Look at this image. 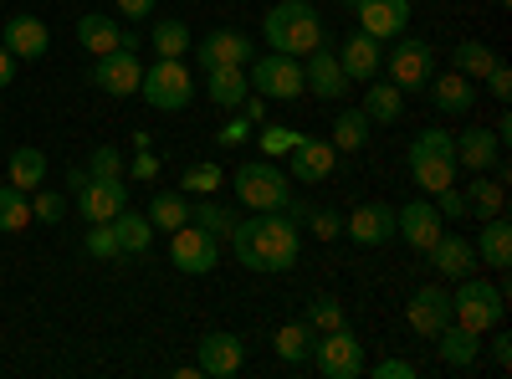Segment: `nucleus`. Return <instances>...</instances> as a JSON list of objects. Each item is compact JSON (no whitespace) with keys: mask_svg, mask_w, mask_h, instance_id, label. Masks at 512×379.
I'll use <instances>...</instances> for the list:
<instances>
[{"mask_svg":"<svg viewBox=\"0 0 512 379\" xmlns=\"http://www.w3.org/2000/svg\"><path fill=\"white\" fill-rule=\"evenodd\" d=\"M88 175L93 180H123V154L113 144H98L93 159H88Z\"/></svg>","mask_w":512,"mask_h":379,"instance_id":"nucleus-46","label":"nucleus"},{"mask_svg":"<svg viewBox=\"0 0 512 379\" xmlns=\"http://www.w3.org/2000/svg\"><path fill=\"white\" fill-rule=\"evenodd\" d=\"M313 344H318V333L297 318V323H282L277 333H272V349H277V359L282 364H292V369H303V364H313Z\"/></svg>","mask_w":512,"mask_h":379,"instance_id":"nucleus-29","label":"nucleus"},{"mask_svg":"<svg viewBox=\"0 0 512 379\" xmlns=\"http://www.w3.org/2000/svg\"><path fill=\"white\" fill-rule=\"evenodd\" d=\"M118 36H123V26L113 16H103V11L77 16V41H82V52H88V57H108L118 47Z\"/></svg>","mask_w":512,"mask_h":379,"instance_id":"nucleus-32","label":"nucleus"},{"mask_svg":"<svg viewBox=\"0 0 512 379\" xmlns=\"http://www.w3.org/2000/svg\"><path fill=\"white\" fill-rule=\"evenodd\" d=\"M369 134H374V123H369V113L364 108H344V113H338L333 118V149L338 154H359L364 144H369Z\"/></svg>","mask_w":512,"mask_h":379,"instance_id":"nucleus-33","label":"nucleus"},{"mask_svg":"<svg viewBox=\"0 0 512 379\" xmlns=\"http://www.w3.org/2000/svg\"><path fill=\"white\" fill-rule=\"evenodd\" d=\"M472 246H477V262L482 267H492V272H507L512 267V226L502 216L482 221V241H472Z\"/></svg>","mask_w":512,"mask_h":379,"instance_id":"nucleus-31","label":"nucleus"},{"mask_svg":"<svg viewBox=\"0 0 512 379\" xmlns=\"http://www.w3.org/2000/svg\"><path fill=\"white\" fill-rule=\"evenodd\" d=\"M338 67H344L349 82H374L379 67H384V41H374L364 31H349V41L338 47Z\"/></svg>","mask_w":512,"mask_h":379,"instance_id":"nucleus-22","label":"nucleus"},{"mask_svg":"<svg viewBox=\"0 0 512 379\" xmlns=\"http://www.w3.org/2000/svg\"><path fill=\"white\" fill-rule=\"evenodd\" d=\"M436 344H441V364L446 369H472L482 359V333H472V328L456 323V318L436 333Z\"/></svg>","mask_w":512,"mask_h":379,"instance_id":"nucleus-27","label":"nucleus"},{"mask_svg":"<svg viewBox=\"0 0 512 379\" xmlns=\"http://www.w3.org/2000/svg\"><path fill=\"white\" fill-rule=\"evenodd\" d=\"M190 47H195V36L185 21H175V16L154 21V57H185Z\"/></svg>","mask_w":512,"mask_h":379,"instance_id":"nucleus-39","label":"nucleus"},{"mask_svg":"<svg viewBox=\"0 0 512 379\" xmlns=\"http://www.w3.org/2000/svg\"><path fill=\"white\" fill-rule=\"evenodd\" d=\"M303 139V129H287V123H256V149H262L267 159H287L292 154V144Z\"/></svg>","mask_w":512,"mask_h":379,"instance_id":"nucleus-40","label":"nucleus"},{"mask_svg":"<svg viewBox=\"0 0 512 379\" xmlns=\"http://www.w3.org/2000/svg\"><path fill=\"white\" fill-rule=\"evenodd\" d=\"M425 93H431V108H436L441 118H466V113L477 108V93H482V88L451 67V72H441V77L425 82Z\"/></svg>","mask_w":512,"mask_h":379,"instance_id":"nucleus-18","label":"nucleus"},{"mask_svg":"<svg viewBox=\"0 0 512 379\" xmlns=\"http://www.w3.org/2000/svg\"><path fill=\"white\" fill-rule=\"evenodd\" d=\"M216 144H221V149H241V144H251V123H246L241 113L226 118L221 129H216Z\"/></svg>","mask_w":512,"mask_h":379,"instance_id":"nucleus-48","label":"nucleus"},{"mask_svg":"<svg viewBox=\"0 0 512 379\" xmlns=\"http://www.w3.org/2000/svg\"><path fill=\"white\" fill-rule=\"evenodd\" d=\"M190 221L205 226L216 241H231V231H236V210H231V205H216L210 195H200V200L190 205Z\"/></svg>","mask_w":512,"mask_h":379,"instance_id":"nucleus-37","label":"nucleus"},{"mask_svg":"<svg viewBox=\"0 0 512 379\" xmlns=\"http://www.w3.org/2000/svg\"><path fill=\"white\" fill-rule=\"evenodd\" d=\"M395 236L410 241L415 251L431 246V241L441 236V210H436V200H410V205H400V210H395Z\"/></svg>","mask_w":512,"mask_h":379,"instance_id":"nucleus-21","label":"nucleus"},{"mask_svg":"<svg viewBox=\"0 0 512 379\" xmlns=\"http://www.w3.org/2000/svg\"><path fill=\"white\" fill-rule=\"evenodd\" d=\"M0 47H6L16 62H36V57H47L52 31H47L41 16H11L6 26H0Z\"/></svg>","mask_w":512,"mask_h":379,"instance_id":"nucleus-20","label":"nucleus"},{"mask_svg":"<svg viewBox=\"0 0 512 379\" xmlns=\"http://www.w3.org/2000/svg\"><path fill=\"white\" fill-rule=\"evenodd\" d=\"M62 216H67V195L62 190H31V221L57 226Z\"/></svg>","mask_w":512,"mask_h":379,"instance_id":"nucleus-44","label":"nucleus"},{"mask_svg":"<svg viewBox=\"0 0 512 379\" xmlns=\"http://www.w3.org/2000/svg\"><path fill=\"white\" fill-rule=\"evenodd\" d=\"M123 175H128V180H159V154H154V149H139L134 164H128Z\"/></svg>","mask_w":512,"mask_h":379,"instance_id":"nucleus-51","label":"nucleus"},{"mask_svg":"<svg viewBox=\"0 0 512 379\" xmlns=\"http://www.w3.org/2000/svg\"><path fill=\"white\" fill-rule=\"evenodd\" d=\"M108 226H113V241H118V257H144V251L154 246V226H149V216H134L128 205L118 210Z\"/></svg>","mask_w":512,"mask_h":379,"instance_id":"nucleus-30","label":"nucleus"},{"mask_svg":"<svg viewBox=\"0 0 512 379\" xmlns=\"http://www.w3.org/2000/svg\"><path fill=\"white\" fill-rule=\"evenodd\" d=\"M497 6H502V11H507V6H512V0H497Z\"/></svg>","mask_w":512,"mask_h":379,"instance_id":"nucleus-57","label":"nucleus"},{"mask_svg":"<svg viewBox=\"0 0 512 379\" xmlns=\"http://www.w3.org/2000/svg\"><path fill=\"white\" fill-rule=\"evenodd\" d=\"M374 379H415V364L410 359H379L374 364Z\"/></svg>","mask_w":512,"mask_h":379,"instance_id":"nucleus-52","label":"nucleus"},{"mask_svg":"<svg viewBox=\"0 0 512 379\" xmlns=\"http://www.w3.org/2000/svg\"><path fill=\"white\" fill-rule=\"evenodd\" d=\"M11 77H16V57L0 47V88H11Z\"/></svg>","mask_w":512,"mask_h":379,"instance_id":"nucleus-56","label":"nucleus"},{"mask_svg":"<svg viewBox=\"0 0 512 379\" xmlns=\"http://www.w3.org/2000/svg\"><path fill=\"white\" fill-rule=\"evenodd\" d=\"M482 82H487V93H492V98H497V103H507V98H512V67H507V62H502V57H497V62H492V72H487V77H482Z\"/></svg>","mask_w":512,"mask_h":379,"instance_id":"nucleus-49","label":"nucleus"},{"mask_svg":"<svg viewBox=\"0 0 512 379\" xmlns=\"http://www.w3.org/2000/svg\"><path fill=\"white\" fill-rule=\"evenodd\" d=\"M221 185H226V170H221L216 159H200V164H190L185 180H180V190H185V195H216Z\"/></svg>","mask_w":512,"mask_h":379,"instance_id":"nucleus-43","label":"nucleus"},{"mask_svg":"<svg viewBox=\"0 0 512 379\" xmlns=\"http://www.w3.org/2000/svg\"><path fill=\"white\" fill-rule=\"evenodd\" d=\"M420 257H431V267L441 272V282H461V277H472L482 262H477V246L466 241V236H456V231H441L431 246L420 251Z\"/></svg>","mask_w":512,"mask_h":379,"instance_id":"nucleus-11","label":"nucleus"},{"mask_svg":"<svg viewBox=\"0 0 512 379\" xmlns=\"http://www.w3.org/2000/svg\"><path fill=\"white\" fill-rule=\"evenodd\" d=\"M303 88L313 98H344L349 93V77H344V67H338V52L318 47V52L303 57Z\"/></svg>","mask_w":512,"mask_h":379,"instance_id":"nucleus-23","label":"nucleus"},{"mask_svg":"<svg viewBox=\"0 0 512 379\" xmlns=\"http://www.w3.org/2000/svg\"><path fill=\"white\" fill-rule=\"evenodd\" d=\"M169 262H175L185 277H210L221 267V241L210 236L205 226L185 221L180 231H169Z\"/></svg>","mask_w":512,"mask_h":379,"instance_id":"nucleus-9","label":"nucleus"},{"mask_svg":"<svg viewBox=\"0 0 512 379\" xmlns=\"http://www.w3.org/2000/svg\"><path fill=\"white\" fill-rule=\"evenodd\" d=\"M144 216H149L154 231H180V226L190 221V195H185V190H159V195L149 200Z\"/></svg>","mask_w":512,"mask_h":379,"instance_id":"nucleus-35","label":"nucleus"},{"mask_svg":"<svg viewBox=\"0 0 512 379\" xmlns=\"http://www.w3.org/2000/svg\"><path fill=\"white\" fill-rule=\"evenodd\" d=\"M344 236L354 246H384V241H395V205H384V200L354 205V216H344Z\"/></svg>","mask_w":512,"mask_h":379,"instance_id":"nucleus-14","label":"nucleus"},{"mask_svg":"<svg viewBox=\"0 0 512 379\" xmlns=\"http://www.w3.org/2000/svg\"><path fill=\"white\" fill-rule=\"evenodd\" d=\"M405 318H410V328H415V333L436 339V333L451 323V292H446L441 282L415 287V292H410V303H405Z\"/></svg>","mask_w":512,"mask_h":379,"instance_id":"nucleus-16","label":"nucleus"},{"mask_svg":"<svg viewBox=\"0 0 512 379\" xmlns=\"http://www.w3.org/2000/svg\"><path fill=\"white\" fill-rule=\"evenodd\" d=\"M154 6H159V0H118V16H128V21H149Z\"/></svg>","mask_w":512,"mask_h":379,"instance_id":"nucleus-54","label":"nucleus"},{"mask_svg":"<svg viewBox=\"0 0 512 379\" xmlns=\"http://www.w3.org/2000/svg\"><path fill=\"white\" fill-rule=\"evenodd\" d=\"M308 231L318 241H338L344 236V216H338V210H308Z\"/></svg>","mask_w":512,"mask_h":379,"instance_id":"nucleus-47","label":"nucleus"},{"mask_svg":"<svg viewBox=\"0 0 512 379\" xmlns=\"http://www.w3.org/2000/svg\"><path fill=\"white\" fill-rule=\"evenodd\" d=\"M6 180H11L16 190H41V180H47V154H41L36 144H21V149H11Z\"/></svg>","mask_w":512,"mask_h":379,"instance_id":"nucleus-34","label":"nucleus"},{"mask_svg":"<svg viewBox=\"0 0 512 379\" xmlns=\"http://www.w3.org/2000/svg\"><path fill=\"white\" fill-rule=\"evenodd\" d=\"M246 123H251V129H256V123H267V98H256V93H246V103L236 108Z\"/></svg>","mask_w":512,"mask_h":379,"instance_id":"nucleus-55","label":"nucleus"},{"mask_svg":"<svg viewBox=\"0 0 512 379\" xmlns=\"http://www.w3.org/2000/svg\"><path fill=\"white\" fill-rule=\"evenodd\" d=\"M354 16H359V31L364 36L395 41L410 26V0H354Z\"/></svg>","mask_w":512,"mask_h":379,"instance_id":"nucleus-15","label":"nucleus"},{"mask_svg":"<svg viewBox=\"0 0 512 379\" xmlns=\"http://www.w3.org/2000/svg\"><path fill=\"white\" fill-rule=\"evenodd\" d=\"M262 36L282 57H308V52L328 47V26H323L318 6H308V0H277L262 16Z\"/></svg>","mask_w":512,"mask_h":379,"instance_id":"nucleus-2","label":"nucleus"},{"mask_svg":"<svg viewBox=\"0 0 512 379\" xmlns=\"http://www.w3.org/2000/svg\"><path fill=\"white\" fill-rule=\"evenodd\" d=\"M256 57V47H251V36H241L236 26H221V31H210L200 47H195V62L210 72V67H246Z\"/></svg>","mask_w":512,"mask_h":379,"instance_id":"nucleus-19","label":"nucleus"},{"mask_svg":"<svg viewBox=\"0 0 512 379\" xmlns=\"http://www.w3.org/2000/svg\"><path fill=\"white\" fill-rule=\"evenodd\" d=\"M461 195H466V216L472 221H492V216H502L507 210V180H497L492 170L487 175H472L461 185Z\"/></svg>","mask_w":512,"mask_h":379,"instance_id":"nucleus-26","label":"nucleus"},{"mask_svg":"<svg viewBox=\"0 0 512 379\" xmlns=\"http://www.w3.org/2000/svg\"><path fill=\"white\" fill-rule=\"evenodd\" d=\"M241 364H246V344L236 333H205L195 344V369L210 374V379H231Z\"/></svg>","mask_w":512,"mask_h":379,"instance_id":"nucleus-17","label":"nucleus"},{"mask_svg":"<svg viewBox=\"0 0 512 379\" xmlns=\"http://www.w3.org/2000/svg\"><path fill=\"white\" fill-rule=\"evenodd\" d=\"M82 251H88V257H98V262H113V257H118L113 226H108V221H93V226H88V236H82Z\"/></svg>","mask_w":512,"mask_h":379,"instance_id":"nucleus-45","label":"nucleus"},{"mask_svg":"<svg viewBox=\"0 0 512 379\" xmlns=\"http://www.w3.org/2000/svg\"><path fill=\"white\" fill-rule=\"evenodd\" d=\"M405 164H410V180H415L425 195H436V190L456 185V134H446V129L415 134Z\"/></svg>","mask_w":512,"mask_h":379,"instance_id":"nucleus-3","label":"nucleus"},{"mask_svg":"<svg viewBox=\"0 0 512 379\" xmlns=\"http://www.w3.org/2000/svg\"><path fill=\"white\" fill-rule=\"evenodd\" d=\"M21 226H31V200H26V190H16V185H0V231H21Z\"/></svg>","mask_w":512,"mask_h":379,"instance_id":"nucleus-42","label":"nucleus"},{"mask_svg":"<svg viewBox=\"0 0 512 379\" xmlns=\"http://www.w3.org/2000/svg\"><path fill=\"white\" fill-rule=\"evenodd\" d=\"M246 82H251V93L256 98H277V103H297L308 88H303V57H251L246 67Z\"/></svg>","mask_w":512,"mask_h":379,"instance_id":"nucleus-8","label":"nucleus"},{"mask_svg":"<svg viewBox=\"0 0 512 379\" xmlns=\"http://www.w3.org/2000/svg\"><path fill=\"white\" fill-rule=\"evenodd\" d=\"M333 164H338V149H333L328 139L303 134V139L292 144V154H287V180H297V185H318V180L333 175Z\"/></svg>","mask_w":512,"mask_h":379,"instance_id":"nucleus-13","label":"nucleus"},{"mask_svg":"<svg viewBox=\"0 0 512 379\" xmlns=\"http://www.w3.org/2000/svg\"><path fill=\"white\" fill-rule=\"evenodd\" d=\"M139 77H144V62L134 52H123V47H113L108 57L93 62V88H103L108 98H134Z\"/></svg>","mask_w":512,"mask_h":379,"instance_id":"nucleus-12","label":"nucleus"},{"mask_svg":"<svg viewBox=\"0 0 512 379\" xmlns=\"http://www.w3.org/2000/svg\"><path fill=\"white\" fill-rule=\"evenodd\" d=\"M379 72H390V82L400 93H425V82L436 77V47L420 36H395V47L384 52Z\"/></svg>","mask_w":512,"mask_h":379,"instance_id":"nucleus-7","label":"nucleus"},{"mask_svg":"<svg viewBox=\"0 0 512 379\" xmlns=\"http://www.w3.org/2000/svg\"><path fill=\"white\" fill-rule=\"evenodd\" d=\"M139 98L159 113H180L195 103V77L185 67V57H159L154 67H144L139 77Z\"/></svg>","mask_w":512,"mask_h":379,"instance_id":"nucleus-6","label":"nucleus"},{"mask_svg":"<svg viewBox=\"0 0 512 379\" xmlns=\"http://www.w3.org/2000/svg\"><path fill=\"white\" fill-rule=\"evenodd\" d=\"M492 364H497V369H507V364H512V339L502 333V323L492 328Z\"/></svg>","mask_w":512,"mask_h":379,"instance_id":"nucleus-53","label":"nucleus"},{"mask_svg":"<svg viewBox=\"0 0 512 379\" xmlns=\"http://www.w3.org/2000/svg\"><path fill=\"white\" fill-rule=\"evenodd\" d=\"M313 364H318L323 379H359L364 374V344H359V333L349 323L333 328V333H318Z\"/></svg>","mask_w":512,"mask_h":379,"instance_id":"nucleus-10","label":"nucleus"},{"mask_svg":"<svg viewBox=\"0 0 512 379\" xmlns=\"http://www.w3.org/2000/svg\"><path fill=\"white\" fill-rule=\"evenodd\" d=\"M451 318L466 323L472 333H492L502 318H507V292L497 282H482L477 272L461 277L456 292H451Z\"/></svg>","mask_w":512,"mask_h":379,"instance_id":"nucleus-5","label":"nucleus"},{"mask_svg":"<svg viewBox=\"0 0 512 379\" xmlns=\"http://www.w3.org/2000/svg\"><path fill=\"white\" fill-rule=\"evenodd\" d=\"M497 159H502V144H497V134L492 129H466V134H456V170H466V175H487V170H497Z\"/></svg>","mask_w":512,"mask_h":379,"instance_id":"nucleus-24","label":"nucleus"},{"mask_svg":"<svg viewBox=\"0 0 512 379\" xmlns=\"http://www.w3.org/2000/svg\"><path fill=\"white\" fill-rule=\"evenodd\" d=\"M303 323H308L313 333H333V328L349 323V313H344V303H338L333 292H318V298L308 303V313H303Z\"/></svg>","mask_w":512,"mask_h":379,"instance_id":"nucleus-41","label":"nucleus"},{"mask_svg":"<svg viewBox=\"0 0 512 379\" xmlns=\"http://www.w3.org/2000/svg\"><path fill=\"white\" fill-rule=\"evenodd\" d=\"M436 210H441V221H461L466 216V195L456 185H446V190H436Z\"/></svg>","mask_w":512,"mask_h":379,"instance_id":"nucleus-50","label":"nucleus"},{"mask_svg":"<svg viewBox=\"0 0 512 379\" xmlns=\"http://www.w3.org/2000/svg\"><path fill=\"white\" fill-rule=\"evenodd\" d=\"M226 185L236 190V200H241L246 210H287V200H292V180H287V170H282L277 159H251V164H241Z\"/></svg>","mask_w":512,"mask_h":379,"instance_id":"nucleus-4","label":"nucleus"},{"mask_svg":"<svg viewBox=\"0 0 512 379\" xmlns=\"http://www.w3.org/2000/svg\"><path fill=\"white\" fill-rule=\"evenodd\" d=\"M231 246L246 272H292L303 257V231L287 221V210H251V221H236Z\"/></svg>","mask_w":512,"mask_h":379,"instance_id":"nucleus-1","label":"nucleus"},{"mask_svg":"<svg viewBox=\"0 0 512 379\" xmlns=\"http://www.w3.org/2000/svg\"><path fill=\"white\" fill-rule=\"evenodd\" d=\"M246 93H251L246 67H210V72H205V98L216 103V108L236 113V108L246 103Z\"/></svg>","mask_w":512,"mask_h":379,"instance_id":"nucleus-28","label":"nucleus"},{"mask_svg":"<svg viewBox=\"0 0 512 379\" xmlns=\"http://www.w3.org/2000/svg\"><path fill=\"white\" fill-rule=\"evenodd\" d=\"M359 108L369 113V123H400L405 118V98H400L395 82H369V93H364Z\"/></svg>","mask_w":512,"mask_h":379,"instance_id":"nucleus-36","label":"nucleus"},{"mask_svg":"<svg viewBox=\"0 0 512 379\" xmlns=\"http://www.w3.org/2000/svg\"><path fill=\"white\" fill-rule=\"evenodd\" d=\"M492 62H497V52L487 47V41H461V47L451 52V67H456L461 77H472L477 88H482V77L492 72Z\"/></svg>","mask_w":512,"mask_h":379,"instance_id":"nucleus-38","label":"nucleus"},{"mask_svg":"<svg viewBox=\"0 0 512 379\" xmlns=\"http://www.w3.org/2000/svg\"><path fill=\"white\" fill-rule=\"evenodd\" d=\"M128 205V185L123 180H93L77 190V210H82V221H113L118 210Z\"/></svg>","mask_w":512,"mask_h":379,"instance_id":"nucleus-25","label":"nucleus"}]
</instances>
